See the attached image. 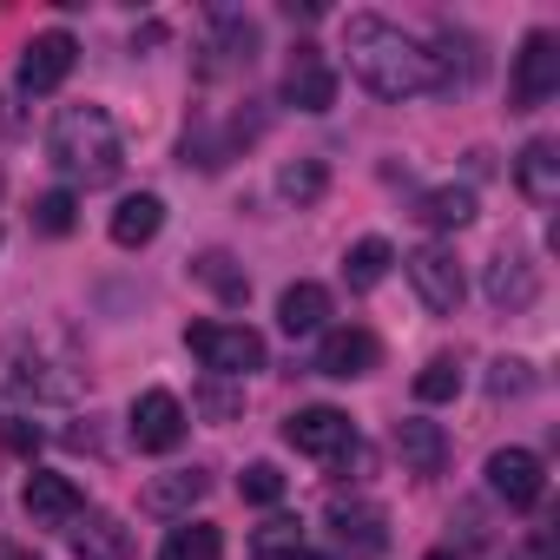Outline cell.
<instances>
[{
    "mask_svg": "<svg viewBox=\"0 0 560 560\" xmlns=\"http://www.w3.org/2000/svg\"><path fill=\"white\" fill-rule=\"evenodd\" d=\"M343 47H350V73H357L376 100L435 93V60H429V47H422L416 34H402L396 21H383V14H350Z\"/></svg>",
    "mask_w": 560,
    "mask_h": 560,
    "instance_id": "obj_1",
    "label": "cell"
},
{
    "mask_svg": "<svg viewBox=\"0 0 560 560\" xmlns=\"http://www.w3.org/2000/svg\"><path fill=\"white\" fill-rule=\"evenodd\" d=\"M47 152L86 191L93 185H113L119 165H126V139H119V119L106 106H60L54 126H47Z\"/></svg>",
    "mask_w": 560,
    "mask_h": 560,
    "instance_id": "obj_2",
    "label": "cell"
},
{
    "mask_svg": "<svg viewBox=\"0 0 560 560\" xmlns=\"http://www.w3.org/2000/svg\"><path fill=\"white\" fill-rule=\"evenodd\" d=\"M0 396L8 402H80L86 370L73 357H54L40 337H8L0 343Z\"/></svg>",
    "mask_w": 560,
    "mask_h": 560,
    "instance_id": "obj_3",
    "label": "cell"
},
{
    "mask_svg": "<svg viewBox=\"0 0 560 560\" xmlns=\"http://www.w3.org/2000/svg\"><path fill=\"white\" fill-rule=\"evenodd\" d=\"M185 343H191V357H198L211 376H224V383H244L250 370H264V337H257L250 324H191Z\"/></svg>",
    "mask_w": 560,
    "mask_h": 560,
    "instance_id": "obj_4",
    "label": "cell"
},
{
    "mask_svg": "<svg viewBox=\"0 0 560 560\" xmlns=\"http://www.w3.org/2000/svg\"><path fill=\"white\" fill-rule=\"evenodd\" d=\"M284 442H291L298 455H317V462H343V455L363 448V442H357V422H350L343 409H330V402L298 409V416L284 422Z\"/></svg>",
    "mask_w": 560,
    "mask_h": 560,
    "instance_id": "obj_5",
    "label": "cell"
},
{
    "mask_svg": "<svg viewBox=\"0 0 560 560\" xmlns=\"http://www.w3.org/2000/svg\"><path fill=\"white\" fill-rule=\"evenodd\" d=\"M402 264H409V284H416V298H422L435 317H455V311H462V298H468V277H462V264H455V250H448V244H422V250H409Z\"/></svg>",
    "mask_w": 560,
    "mask_h": 560,
    "instance_id": "obj_6",
    "label": "cell"
},
{
    "mask_svg": "<svg viewBox=\"0 0 560 560\" xmlns=\"http://www.w3.org/2000/svg\"><path fill=\"white\" fill-rule=\"evenodd\" d=\"M560 93V40L547 27H534L514 54V113H534Z\"/></svg>",
    "mask_w": 560,
    "mask_h": 560,
    "instance_id": "obj_7",
    "label": "cell"
},
{
    "mask_svg": "<svg viewBox=\"0 0 560 560\" xmlns=\"http://www.w3.org/2000/svg\"><path fill=\"white\" fill-rule=\"evenodd\" d=\"M73 60H80V40L67 34V27H47V34H34L27 47H21V93H60L67 86V73H73Z\"/></svg>",
    "mask_w": 560,
    "mask_h": 560,
    "instance_id": "obj_8",
    "label": "cell"
},
{
    "mask_svg": "<svg viewBox=\"0 0 560 560\" xmlns=\"http://www.w3.org/2000/svg\"><path fill=\"white\" fill-rule=\"evenodd\" d=\"M126 429H132V442L145 448V455H172L178 442H185V402L172 396V389H145L139 402H132V416H126Z\"/></svg>",
    "mask_w": 560,
    "mask_h": 560,
    "instance_id": "obj_9",
    "label": "cell"
},
{
    "mask_svg": "<svg viewBox=\"0 0 560 560\" xmlns=\"http://www.w3.org/2000/svg\"><path fill=\"white\" fill-rule=\"evenodd\" d=\"M21 508H27V521H34V527H73V521L86 514V494H80V481H73V475L34 468V475H27V488H21Z\"/></svg>",
    "mask_w": 560,
    "mask_h": 560,
    "instance_id": "obj_10",
    "label": "cell"
},
{
    "mask_svg": "<svg viewBox=\"0 0 560 560\" xmlns=\"http://www.w3.org/2000/svg\"><path fill=\"white\" fill-rule=\"evenodd\" d=\"M330 540H337V553H350V560H376V553L389 547V514H383L376 501H337V508H330Z\"/></svg>",
    "mask_w": 560,
    "mask_h": 560,
    "instance_id": "obj_11",
    "label": "cell"
},
{
    "mask_svg": "<svg viewBox=\"0 0 560 560\" xmlns=\"http://www.w3.org/2000/svg\"><path fill=\"white\" fill-rule=\"evenodd\" d=\"M488 488L508 501V508H534L547 494V468L534 448H494L488 455Z\"/></svg>",
    "mask_w": 560,
    "mask_h": 560,
    "instance_id": "obj_12",
    "label": "cell"
},
{
    "mask_svg": "<svg viewBox=\"0 0 560 560\" xmlns=\"http://www.w3.org/2000/svg\"><path fill=\"white\" fill-rule=\"evenodd\" d=\"M481 298L494 304V311H527L534 298H540V270H534V257H521V250H501L488 270H481Z\"/></svg>",
    "mask_w": 560,
    "mask_h": 560,
    "instance_id": "obj_13",
    "label": "cell"
},
{
    "mask_svg": "<svg viewBox=\"0 0 560 560\" xmlns=\"http://www.w3.org/2000/svg\"><path fill=\"white\" fill-rule=\"evenodd\" d=\"M284 106H298V113H330L337 106V73H330V60L317 47L291 54V67H284Z\"/></svg>",
    "mask_w": 560,
    "mask_h": 560,
    "instance_id": "obj_14",
    "label": "cell"
},
{
    "mask_svg": "<svg viewBox=\"0 0 560 560\" xmlns=\"http://www.w3.org/2000/svg\"><path fill=\"white\" fill-rule=\"evenodd\" d=\"M376 357H383L376 330H363V324H343V330H324L317 370H324V376H337V383H350V376H370V370H376Z\"/></svg>",
    "mask_w": 560,
    "mask_h": 560,
    "instance_id": "obj_15",
    "label": "cell"
},
{
    "mask_svg": "<svg viewBox=\"0 0 560 560\" xmlns=\"http://www.w3.org/2000/svg\"><path fill=\"white\" fill-rule=\"evenodd\" d=\"M67 547H73L80 560H132V527H126L119 514H106V508H86V514L67 527Z\"/></svg>",
    "mask_w": 560,
    "mask_h": 560,
    "instance_id": "obj_16",
    "label": "cell"
},
{
    "mask_svg": "<svg viewBox=\"0 0 560 560\" xmlns=\"http://www.w3.org/2000/svg\"><path fill=\"white\" fill-rule=\"evenodd\" d=\"M113 244L119 250H139V244H152L159 231H165V198L159 191H132V198H119V211H113Z\"/></svg>",
    "mask_w": 560,
    "mask_h": 560,
    "instance_id": "obj_17",
    "label": "cell"
},
{
    "mask_svg": "<svg viewBox=\"0 0 560 560\" xmlns=\"http://www.w3.org/2000/svg\"><path fill=\"white\" fill-rule=\"evenodd\" d=\"M514 185H521L534 205H553V198H560V145H553V139H527L521 159H514Z\"/></svg>",
    "mask_w": 560,
    "mask_h": 560,
    "instance_id": "obj_18",
    "label": "cell"
},
{
    "mask_svg": "<svg viewBox=\"0 0 560 560\" xmlns=\"http://www.w3.org/2000/svg\"><path fill=\"white\" fill-rule=\"evenodd\" d=\"M205 494H211V475H205V468H172V475H152L139 501H145L152 514H191Z\"/></svg>",
    "mask_w": 560,
    "mask_h": 560,
    "instance_id": "obj_19",
    "label": "cell"
},
{
    "mask_svg": "<svg viewBox=\"0 0 560 560\" xmlns=\"http://www.w3.org/2000/svg\"><path fill=\"white\" fill-rule=\"evenodd\" d=\"M396 455H402L409 475H442V462H448V435H442L435 422L409 416V422H396Z\"/></svg>",
    "mask_w": 560,
    "mask_h": 560,
    "instance_id": "obj_20",
    "label": "cell"
},
{
    "mask_svg": "<svg viewBox=\"0 0 560 560\" xmlns=\"http://www.w3.org/2000/svg\"><path fill=\"white\" fill-rule=\"evenodd\" d=\"M330 317V291L324 284H291L284 298H277V324H284V337H317Z\"/></svg>",
    "mask_w": 560,
    "mask_h": 560,
    "instance_id": "obj_21",
    "label": "cell"
},
{
    "mask_svg": "<svg viewBox=\"0 0 560 560\" xmlns=\"http://www.w3.org/2000/svg\"><path fill=\"white\" fill-rule=\"evenodd\" d=\"M191 277H198L218 304H250V277L237 270L231 250H198V257H191Z\"/></svg>",
    "mask_w": 560,
    "mask_h": 560,
    "instance_id": "obj_22",
    "label": "cell"
},
{
    "mask_svg": "<svg viewBox=\"0 0 560 560\" xmlns=\"http://www.w3.org/2000/svg\"><path fill=\"white\" fill-rule=\"evenodd\" d=\"M389 264H396L389 237H357V244L343 250V284H350V291H376L383 277H389Z\"/></svg>",
    "mask_w": 560,
    "mask_h": 560,
    "instance_id": "obj_23",
    "label": "cell"
},
{
    "mask_svg": "<svg viewBox=\"0 0 560 560\" xmlns=\"http://www.w3.org/2000/svg\"><path fill=\"white\" fill-rule=\"evenodd\" d=\"M416 218L429 231H462V224H475V191L468 185H435V191H422Z\"/></svg>",
    "mask_w": 560,
    "mask_h": 560,
    "instance_id": "obj_24",
    "label": "cell"
},
{
    "mask_svg": "<svg viewBox=\"0 0 560 560\" xmlns=\"http://www.w3.org/2000/svg\"><path fill=\"white\" fill-rule=\"evenodd\" d=\"M159 560H224V534L211 521H178L159 547Z\"/></svg>",
    "mask_w": 560,
    "mask_h": 560,
    "instance_id": "obj_25",
    "label": "cell"
},
{
    "mask_svg": "<svg viewBox=\"0 0 560 560\" xmlns=\"http://www.w3.org/2000/svg\"><path fill=\"white\" fill-rule=\"evenodd\" d=\"M298 553H304V521H291V514H270L250 534V560H298Z\"/></svg>",
    "mask_w": 560,
    "mask_h": 560,
    "instance_id": "obj_26",
    "label": "cell"
},
{
    "mask_svg": "<svg viewBox=\"0 0 560 560\" xmlns=\"http://www.w3.org/2000/svg\"><path fill=\"white\" fill-rule=\"evenodd\" d=\"M277 191L304 211V205H317V198L330 191V165H324V159H291L284 172H277Z\"/></svg>",
    "mask_w": 560,
    "mask_h": 560,
    "instance_id": "obj_27",
    "label": "cell"
},
{
    "mask_svg": "<svg viewBox=\"0 0 560 560\" xmlns=\"http://www.w3.org/2000/svg\"><path fill=\"white\" fill-rule=\"evenodd\" d=\"M73 224H80V198L73 191H40L34 198V231L40 237H67Z\"/></svg>",
    "mask_w": 560,
    "mask_h": 560,
    "instance_id": "obj_28",
    "label": "cell"
},
{
    "mask_svg": "<svg viewBox=\"0 0 560 560\" xmlns=\"http://www.w3.org/2000/svg\"><path fill=\"white\" fill-rule=\"evenodd\" d=\"M455 396H462V363H455V357L422 363V376H416V402H455Z\"/></svg>",
    "mask_w": 560,
    "mask_h": 560,
    "instance_id": "obj_29",
    "label": "cell"
},
{
    "mask_svg": "<svg viewBox=\"0 0 560 560\" xmlns=\"http://www.w3.org/2000/svg\"><path fill=\"white\" fill-rule=\"evenodd\" d=\"M237 494L257 501V508H277V501H284V475H277V462H250L237 475Z\"/></svg>",
    "mask_w": 560,
    "mask_h": 560,
    "instance_id": "obj_30",
    "label": "cell"
},
{
    "mask_svg": "<svg viewBox=\"0 0 560 560\" xmlns=\"http://www.w3.org/2000/svg\"><path fill=\"white\" fill-rule=\"evenodd\" d=\"M527 389H534V370H527L521 357H501V363L488 370V396H494V402H508V396H527Z\"/></svg>",
    "mask_w": 560,
    "mask_h": 560,
    "instance_id": "obj_31",
    "label": "cell"
},
{
    "mask_svg": "<svg viewBox=\"0 0 560 560\" xmlns=\"http://www.w3.org/2000/svg\"><path fill=\"white\" fill-rule=\"evenodd\" d=\"M198 409H205L211 422H231V416L244 409V396H237V389H224V376H211V383L198 389Z\"/></svg>",
    "mask_w": 560,
    "mask_h": 560,
    "instance_id": "obj_32",
    "label": "cell"
},
{
    "mask_svg": "<svg viewBox=\"0 0 560 560\" xmlns=\"http://www.w3.org/2000/svg\"><path fill=\"white\" fill-rule=\"evenodd\" d=\"M0 442H8V448H14V455H34V448H40V429H34V422H21V416H14V422H0Z\"/></svg>",
    "mask_w": 560,
    "mask_h": 560,
    "instance_id": "obj_33",
    "label": "cell"
},
{
    "mask_svg": "<svg viewBox=\"0 0 560 560\" xmlns=\"http://www.w3.org/2000/svg\"><path fill=\"white\" fill-rule=\"evenodd\" d=\"M0 560H40L34 547H21V540H0Z\"/></svg>",
    "mask_w": 560,
    "mask_h": 560,
    "instance_id": "obj_34",
    "label": "cell"
},
{
    "mask_svg": "<svg viewBox=\"0 0 560 560\" xmlns=\"http://www.w3.org/2000/svg\"><path fill=\"white\" fill-rule=\"evenodd\" d=\"M0 132H14V100L0 93Z\"/></svg>",
    "mask_w": 560,
    "mask_h": 560,
    "instance_id": "obj_35",
    "label": "cell"
},
{
    "mask_svg": "<svg viewBox=\"0 0 560 560\" xmlns=\"http://www.w3.org/2000/svg\"><path fill=\"white\" fill-rule=\"evenodd\" d=\"M298 560H324V553H311V547H304V553H298Z\"/></svg>",
    "mask_w": 560,
    "mask_h": 560,
    "instance_id": "obj_36",
    "label": "cell"
},
{
    "mask_svg": "<svg viewBox=\"0 0 560 560\" xmlns=\"http://www.w3.org/2000/svg\"><path fill=\"white\" fill-rule=\"evenodd\" d=\"M435 560H455V553H435Z\"/></svg>",
    "mask_w": 560,
    "mask_h": 560,
    "instance_id": "obj_37",
    "label": "cell"
}]
</instances>
